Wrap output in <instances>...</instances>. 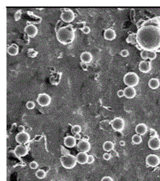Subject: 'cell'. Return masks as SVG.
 <instances>
[{
	"instance_id": "e0dca14e",
	"label": "cell",
	"mask_w": 160,
	"mask_h": 181,
	"mask_svg": "<svg viewBox=\"0 0 160 181\" xmlns=\"http://www.w3.org/2000/svg\"><path fill=\"white\" fill-rule=\"evenodd\" d=\"M124 94H125V97L127 99H133L136 95V90L134 87H126V88L124 89Z\"/></svg>"
},
{
	"instance_id": "8d00e7d4",
	"label": "cell",
	"mask_w": 160,
	"mask_h": 181,
	"mask_svg": "<svg viewBox=\"0 0 160 181\" xmlns=\"http://www.w3.org/2000/svg\"><path fill=\"white\" fill-rule=\"evenodd\" d=\"M101 181H114L111 177L110 176H104L103 179H101Z\"/></svg>"
},
{
	"instance_id": "ab89813d",
	"label": "cell",
	"mask_w": 160,
	"mask_h": 181,
	"mask_svg": "<svg viewBox=\"0 0 160 181\" xmlns=\"http://www.w3.org/2000/svg\"><path fill=\"white\" fill-rule=\"evenodd\" d=\"M20 12H18L15 14V20H18L20 18Z\"/></svg>"
},
{
	"instance_id": "f546056e",
	"label": "cell",
	"mask_w": 160,
	"mask_h": 181,
	"mask_svg": "<svg viewBox=\"0 0 160 181\" xmlns=\"http://www.w3.org/2000/svg\"><path fill=\"white\" fill-rule=\"evenodd\" d=\"M140 55L142 57V59L143 60H146V59H148V54H147V51H142L141 53H140Z\"/></svg>"
},
{
	"instance_id": "ffe728a7",
	"label": "cell",
	"mask_w": 160,
	"mask_h": 181,
	"mask_svg": "<svg viewBox=\"0 0 160 181\" xmlns=\"http://www.w3.org/2000/svg\"><path fill=\"white\" fill-rule=\"evenodd\" d=\"M136 133L139 136H143L147 132V125L144 123H139L136 127Z\"/></svg>"
},
{
	"instance_id": "30bf717a",
	"label": "cell",
	"mask_w": 160,
	"mask_h": 181,
	"mask_svg": "<svg viewBox=\"0 0 160 181\" xmlns=\"http://www.w3.org/2000/svg\"><path fill=\"white\" fill-rule=\"evenodd\" d=\"M14 152L16 156L18 157H23L28 154V148L26 146L22 144H19L16 146V147L14 150Z\"/></svg>"
},
{
	"instance_id": "603a6c76",
	"label": "cell",
	"mask_w": 160,
	"mask_h": 181,
	"mask_svg": "<svg viewBox=\"0 0 160 181\" xmlns=\"http://www.w3.org/2000/svg\"><path fill=\"white\" fill-rule=\"evenodd\" d=\"M114 147H115V145H114V143H113L111 141H106V142L103 143V148L104 151L106 152L113 151Z\"/></svg>"
},
{
	"instance_id": "4fadbf2b",
	"label": "cell",
	"mask_w": 160,
	"mask_h": 181,
	"mask_svg": "<svg viewBox=\"0 0 160 181\" xmlns=\"http://www.w3.org/2000/svg\"><path fill=\"white\" fill-rule=\"evenodd\" d=\"M25 33L28 35L29 37L34 38L38 34V28L34 25H27V27H25Z\"/></svg>"
},
{
	"instance_id": "8fae6325",
	"label": "cell",
	"mask_w": 160,
	"mask_h": 181,
	"mask_svg": "<svg viewBox=\"0 0 160 181\" xmlns=\"http://www.w3.org/2000/svg\"><path fill=\"white\" fill-rule=\"evenodd\" d=\"M77 147L80 152H88L90 150V144L86 140H81L77 144Z\"/></svg>"
},
{
	"instance_id": "7a4b0ae2",
	"label": "cell",
	"mask_w": 160,
	"mask_h": 181,
	"mask_svg": "<svg viewBox=\"0 0 160 181\" xmlns=\"http://www.w3.org/2000/svg\"><path fill=\"white\" fill-rule=\"evenodd\" d=\"M74 31L72 25H67L66 27H60L56 31L57 39L62 44L67 45L70 44L74 39Z\"/></svg>"
},
{
	"instance_id": "4dcf8cb0",
	"label": "cell",
	"mask_w": 160,
	"mask_h": 181,
	"mask_svg": "<svg viewBox=\"0 0 160 181\" xmlns=\"http://www.w3.org/2000/svg\"><path fill=\"white\" fill-rule=\"evenodd\" d=\"M30 168H31V169H37V168H38V164L37 162H35V161H32V162H31L29 164Z\"/></svg>"
},
{
	"instance_id": "836d02e7",
	"label": "cell",
	"mask_w": 160,
	"mask_h": 181,
	"mask_svg": "<svg viewBox=\"0 0 160 181\" xmlns=\"http://www.w3.org/2000/svg\"><path fill=\"white\" fill-rule=\"evenodd\" d=\"M82 31L83 32L84 34H89L90 32V28L89 27H87V26H86V27H84L82 29Z\"/></svg>"
},
{
	"instance_id": "ba28073f",
	"label": "cell",
	"mask_w": 160,
	"mask_h": 181,
	"mask_svg": "<svg viewBox=\"0 0 160 181\" xmlns=\"http://www.w3.org/2000/svg\"><path fill=\"white\" fill-rule=\"evenodd\" d=\"M51 97L50 95L46 93H42L38 95L37 102L41 107H47L51 104Z\"/></svg>"
},
{
	"instance_id": "83f0119b",
	"label": "cell",
	"mask_w": 160,
	"mask_h": 181,
	"mask_svg": "<svg viewBox=\"0 0 160 181\" xmlns=\"http://www.w3.org/2000/svg\"><path fill=\"white\" fill-rule=\"evenodd\" d=\"M150 136H151V138H155V137H158V133H157V131H155L153 128H151L150 129Z\"/></svg>"
},
{
	"instance_id": "e575fe53",
	"label": "cell",
	"mask_w": 160,
	"mask_h": 181,
	"mask_svg": "<svg viewBox=\"0 0 160 181\" xmlns=\"http://www.w3.org/2000/svg\"><path fill=\"white\" fill-rule=\"evenodd\" d=\"M120 54L122 57H127L129 55V51L127 50H122L120 52Z\"/></svg>"
},
{
	"instance_id": "d6986e66",
	"label": "cell",
	"mask_w": 160,
	"mask_h": 181,
	"mask_svg": "<svg viewBox=\"0 0 160 181\" xmlns=\"http://www.w3.org/2000/svg\"><path fill=\"white\" fill-rule=\"evenodd\" d=\"M92 54H90V52L88 51H85L83 52L80 55V59H81V61L83 63H85V64H89L90 62L92 61Z\"/></svg>"
},
{
	"instance_id": "2e32d148",
	"label": "cell",
	"mask_w": 160,
	"mask_h": 181,
	"mask_svg": "<svg viewBox=\"0 0 160 181\" xmlns=\"http://www.w3.org/2000/svg\"><path fill=\"white\" fill-rule=\"evenodd\" d=\"M115 37H116L115 31L113 29H111V28L106 29L104 31V39H106V40L112 41L115 39Z\"/></svg>"
},
{
	"instance_id": "60d3db41",
	"label": "cell",
	"mask_w": 160,
	"mask_h": 181,
	"mask_svg": "<svg viewBox=\"0 0 160 181\" xmlns=\"http://www.w3.org/2000/svg\"><path fill=\"white\" fill-rule=\"evenodd\" d=\"M74 137L75 138V140H80V139H81L80 134H76V135H74Z\"/></svg>"
},
{
	"instance_id": "9a60e30c",
	"label": "cell",
	"mask_w": 160,
	"mask_h": 181,
	"mask_svg": "<svg viewBox=\"0 0 160 181\" xmlns=\"http://www.w3.org/2000/svg\"><path fill=\"white\" fill-rule=\"evenodd\" d=\"M64 145L66 147H69V148L74 147L76 145V140H75L74 136H67V137L64 138Z\"/></svg>"
},
{
	"instance_id": "484cf974",
	"label": "cell",
	"mask_w": 160,
	"mask_h": 181,
	"mask_svg": "<svg viewBox=\"0 0 160 181\" xmlns=\"http://www.w3.org/2000/svg\"><path fill=\"white\" fill-rule=\"evenodd\" d=\"M81 131H82V128L79 125H74V126H73L72 127V128H71V132H72L74 135L80 134Z\"/></svg>"
},
{
	"instance_id": "74e56055",
	"label": "cell",
	"mask_w": 160,
	"mask_h": 181,
	"mask_svg": "<svg viewBox=\"0 0 160 181\" xmlns=\"http://www.w3.org/2000/svg\"><path fill=\"white\" fill-rule=\"evenodd\" d=\"M80 66H81L82 68H83V69L84 71L87 70V64H85V63H83V62H81V64H80Z\"/></svg>"
},
{
	"instance_id": "cb8c5ba5",
	"label": "cell",
	"mask_w": 160,
	"mask_h": 181,
	"mask_svg": "<svg viewBox=\"0 0 160 181\" xmlns=\"http://www.w3.org/2000/svg\"><path fill=\"white\" fill-rule=\"evenodd\" d=\"M131 140H132V143H133L134 144H140L141 143H142V137L139 135H134L132 136V139H131Z\"/></svg>"
},
{
	"instance_id": "7402d4cb",
	"label": "cell",
	"mask_w": 160,
	"mask_h": 181,
	"mask_svg": "<svg viewBox=\"0 0 160 181\" xmlns=\"http://www.w3.org/2000/svg\"><path fill=\"white\" fill-rule=\"evenodd\" d=\"M159 80H158V79H155V78L151 79L148 82V86L150 87L151 89H157L158 87H159Z\"/></svg>"
},
{
	"instance_id": "5bb4252c",
	"label": "cell",
	"mask_w": 160,
	"mask_h": 181,
	"mask_svg": "<svg viewBox=\"0 0 160 181\" xmlns=\"http://www.w3.org/2000/svg\"><path fill=\"white\" fill-rule=\"evenodd\" d=\"M139 69L141 72L148 73L151 70V64L150 62H147L146 60H142L139 64Z\"/></svg>"
},
{
	"instance_id": "5b68a950",
	"label": "cell",
	"mask_w": 160,
	"mask_h": 181,
	"mask_svg": "<svg viewBox=\"0 0 160 181\" xmlns=\"http://www.w3.org/2000/svg\"><path fill=\"white\" fill-rule=\"evenodd\" d=\"M111 125L112 128L116 131H121L124 129L125 122L122 118L116 117L111 121Z\"/></svg>"
},
{
	"instance_id": "ac0fdd59",
	"label": "cell",
	"mask_w": 160,
	"mask_h": 181,
	"mask_svg": "<svg viewBox=\"0 0 160 181\" xmlns=\"http://www.w3.org/2000/svg\"><path fill=\"white\" fill-rule=\"evenodd\" d=\"M77 162L80 164H85L87 163L88 160V155L86 152H79V154L76 156Z\"/></svg>"
},
{
	"instance_id": "d590c367",
	"label": "cell",
	"mask_w": 160,
	"mask_h": 181,
	"mask_svg": "<svg viewBox=\"0 0 160 181\" xmlns=\"http://www.w3.org/2000/svg\"><path fill=\"white\" fill-rule=\"evenodd\" d=\"M117 95H118V96H119V98H122V97H123V96H125V94H124V90H118Z\"/></svg>"
},
{
	"instance_id": "8992f818",
	"label": "cell",
	"mask_w": 160,
	"mask_h": 181,
	"mask_svg": "<svg viewBox=\"0 0 160 181\" xmlns=\"http://www.w3.org/2000/svg\"><path fill=\"white\" fill-rule=\"evenodd\" d=\"M146 163L149 167L151 168H155L160 163V159L157 155L151 154L147 156L146 158Z\"/></svg>"
},
{
	"instance_id": "6da1fadb",
	"label": "cell",
	"mask_w": 160,
	"mask_h": 181,
	"mask_svg": "<svg viewBox=\"0 0 160 181\" xmlns=\"http://www.w3.org/2000/svg\"><path fill=\"white\" fill-rule=\"evenodd\" d=\"M136 42L144 51H154L160 48V28L146 23L138 31Z\"/></svg>"
},
{
	"instance_id": "277c9868",
	"label": "cell",
	"mask_w": 160,
	"mask_h": 181,
	"mask_svg": "<svg viewBox=\"0 0 160 181\" xmlns=\"http://www.w3.org/2000/svg\"><path fill=\"white\" fill-rule=\"evenodd\" d=\"M139 82V77L135 72H128L124 75L123 77V83L126 84L127 87H134L137 86Z\"/></svg>"
},
{
	"instance_id": "3957f363",
	"label": "cell",
	"mask_w": 160,
	"mask_h": 181,
	"mask_svg": "<svg viewBox=\"0 0 160 181\" xmlns=\"http://www.w3.org/2000/svg\"><path fill=\"white\" fill-rule=\"evenodd\" d=\"M60 162L63 168L66 169H72L77 164L76 156H74L72 155L67 154L63 156L60 158Z\"/></svg>"
},
{
	"instance_id": "f1b7e54d",
	"label": "cell",
	"mask_w": 160,
	"mask_h": 181,
	"mask_svg": "<svg viewBox=\"0 0 160 181\" xmlns=\"http://www.w3.org/2000/svg\"><path fill=\"white\" fill-rule=\"evenodd\" d=\"M34 103L32 102V101H28V102L27 103V104H26V107H27V109H29V110H31V109H34Z\"/></svg>"
},
{
	"instance_id": "52a82bcc",
	"label": "cell",
	"mask_w": 160,
	"mask_h": 181,
	"mask_svg": "<svg viewBox=\"0 0 160 181\" xmlns=\"http://www.w3.org/2000/svg\"><path fill=\"white\" fill-rule=\"evenodd\" d=\"M61 19L64 23H71L74 19V13L70 9L64 10L61 13Z\"/></svg>"
},
{
	"instance_id": "1f68e13d",
	"label": "cell",
	"mask_w": 160,
	"mask_h": 181,
	"mask_svg": "<svg viewBox=\"0 0 160 181\" xmlns=\"http://www.w3.org/2000/svg\"><path fill=\"white\" fill-rule=\"evenodd\" d=\"M95 162V158L92 155H89L88 156V160H87V163L88 164H91Z\"/></svg>"
},
{
	"instance_id": "d6a6232c",
	"label": "cell",
	"mask_w": 160,
	"mask_h": 181,
	"mask_svg": "<svg viewBox=\"0 0 160 181\" xmlns=\"http://www.w3.org/2000/svg\"><path fill=\"white\" fill-rule=\"evenodd\" d=\"M103 156V159L105 160H110L111 158V156H112V155L108 153V152H106V153H104Z\"/></svg>"
},
{
	"instance_id": "f35d334b",
	"label": "cell",
	"mask_w": 160,
	"mask_h": 181,
	"mask_svg": "<svg viewBox=\"0 0 160 181\" xmlns=\"http://www.w3.org/2000/svg\"><path fill=\"white\" fill-rule=\"evenodd\" d=\"M18 131H19V132H24V131H25L24 126H22V125H21V126H18Z\"/></svg>"
},
{
	"instance_id": "44dd1931",
	"label": "cell",
	"mask_w": 160,
	"mask_h": 181,
	"mask_svg": "<svg viewBox=\"0 0 160 181\" xmlns=\"http://www.w3.org/2000/svg\"><path fill=\"white\" fill-rule=\"evenodd\" d=\"M7 53L11 55V56H15L18 54V48L17 45H11L7 48Z\"/></svg>"
},
{
	"instance_id": "7c38bea8",
	"label": "cell",
	"mask_w": 160,
	"mask_h": 181,
	"mask_svg": "<svg viewBox=\"0 0 160 181\" xmlns=\"http://www.w3.org/2000/svg\"><path fill=\"white\" fill-rule=\"evenodd\" d=\"M148 147L150 149L156 151L160 148V139L158 137L151 138L148 141Z\"/></svg>"
},
{
	"instance_id": "d4e9b609",
	"label": "cell",
	"mask_w": 160,
	"mask_h": 181,
	"mask_svg": "<svg viewBox=\"0 0 160 181\" xmlns=\"http://www.w3.org/2000/svg\"><path fill=\"white\" fill-rule=\"evenodd\" d=\"M35 176H36V177L38 178V179H44L46 177V176H47V173H46V172L44 171V170H38L36 172V173H35Z\"/></svg>"
},
{
	"instance_id": "b9f144b4",
	"label": "cell",
	"mask_w": 160,
	"mask_h": 181,
	"mask_svg": "<svg viewBox=\"0 0 160 181\" xmlns=\"http://www.w3.org/2000/svg\"><path fill=\"white\" fill-rule=\"evenodd\" d=\"M120 145L121 146H124L125 145V142L124 141H120Z\"/></svg>"
},
{
	"instance_id": "9c48e42d",
	"label": "cell",
	"mask_w": 160,
	"mask_h": 181,
	"mask_svg": "<svg viewBox=\"0 0 160 181\" xmlns=\"http://www.w3.org/2000/svg\"><path fill=\"white\" fill-rule=\"evenodd\" d=\"M30 135L27 132H18L15 136L16 142L19 143V144L24 145L30 141Z\"/></svg>"
},
{
	"instance_id": "4316f807",
	"label": "cell",
	"mask_w": 160,
	"mask_h": 181,
	"mask_svg": "<svg viewBox=\"0 0 160 181\" xmlns=\"http://www.w3.org/2000/svg\"><path fill=\"white\" fill-rule=\"evenodd\" d=\"M147 54H148V59L151 60H153L156 58V53L155 51H147Z\"/></svg>"
}]
</instances>
